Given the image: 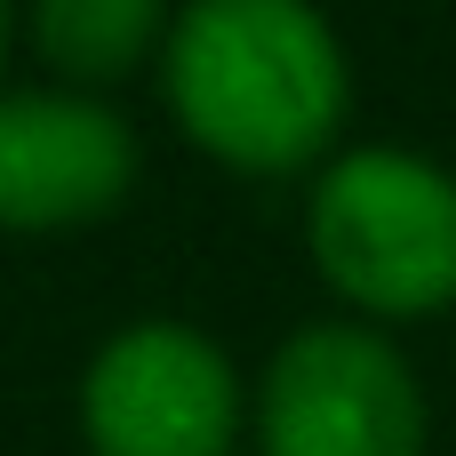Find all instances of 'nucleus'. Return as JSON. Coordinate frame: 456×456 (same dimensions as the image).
Wrapping results in <instances>:
<instances>
[{
    "label": "nucleus",
    "mask_w": 456,
    "mask_h": 456,
    "mask_svg": "<svg viewBox=\"0 0 456 456\" xmlns=\"http://www.w3.org/2000/svg\"><path fill=\"white\" fill-rule=\"evenodd\" d=\"M160 96L208 160L297 176L329 160L353 112V56L321 0H184L160 48Z\"/></svg>",
    "instance_id": "nucleus-1"
},
{
    "label": "nucleus",
    "mask_w": 456,
    "mask_h": 456,
    "mask_svg": "<svg viewBox=\"0 0 456 456\" xmlns=\"http://www.w3.org/2000/svg\"><path fill=\"white\" fill-rule=\"evenodd\" d=\"M313 273L369 321H441L456 305V168L417 144H345L305 192Z\"/></svg>",
    "instance_id": "nucleus-2"
},
{
    "label": "nucleus",
    "mask_w": 456,
    "mask_h": 456,
    "mask_svg": "<svg viewBox=\"0 0 456 456\" xmlns=\"http://www.w3.org/2000/svg\"><path fill=\"white\" fill-rule=\"evenodd\" d=\"M417 361L369 321H305L256 377V456H425Z\"/></svg>",
    "instance_id": "nucleus-3"
},
{
    "label": "nucleus",
    "mask_w": 456,
    "mask_h": 456,
    "mask_svg": "<svg viewBox=\"0 0 456 456\" xmlns=\"http://www.w3.org/2000/svg\"><path fill=\"white\" fill-rule=\"evenodd\" d=\"M88 456H232L240 369L192 321H136L96 345L80 377Z\"/></svg>",
    "instance_id": "nucleus-4"
},
{
    "label": "nucleus",
    "mask_w": 456,
    "mask_h": 456,
    "mask_svg": "<svg viewBox=\"0 0 456 456\" xmlns=\"http://www.w3.org/2000/svg\"><path fill=\"white\" fill-rule=\"evenodd\" d=\"M136 128L80 88L0 96V232H72L128 200Z\"/></svg>",
    "instance_id": "nucleus-5"
},
{
    "label": "nucleus",
    "mask_w": 456,
    "mask_h": 456,
    "mask_svg": "<svg viewBox=\"0 0 456 456\" xmlns=\"http://www.w3.org/2000/svg\"><path fill=\"white\" fill-rule=\"evenodd\" d=\"M168 0H32V48L80 96L128 80L144 56L168 48Z\"/></svg>",
    "instance_id": "nucleus-6"
},
{
    "label": "nucleus",
    "mask_w": 456,
    "mask_h": 456,
    "mask_svg": "<svg viewBox=\"0 0 456 456\" xmlns=\"http://www.w3.org/2000/svg\"><path fill=\"white\" fill-rule=\"evenodd\" d=\"M0 64H8V0H0Z\"/></svg>",
    "instance_id": "nucleus-7"
}]
</instances>
